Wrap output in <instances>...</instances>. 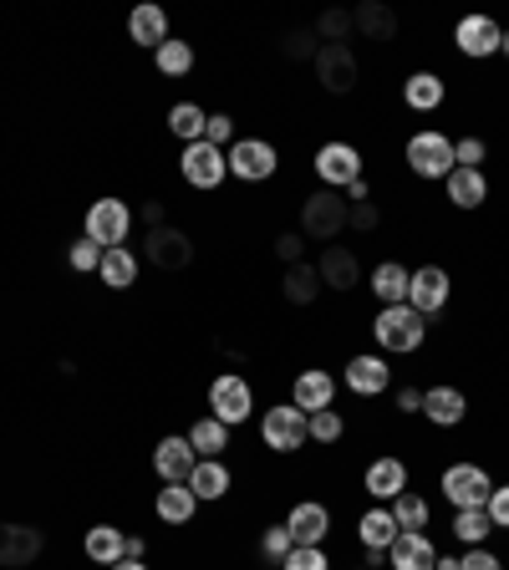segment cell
<instances>
[{"instance_id":"6da1fadb","label":"cell","mask_w":509,"mask_h":570,"mask_svg":"<svg viewBox=\"0 0 509 570\" xmlns=\"http://www.w3.org/2000/svg\"><path fill=\"white\" fill-rule=\"evenodd\" d=\"M428 336V316H418L413 306H378V316H372V342H378V352H392V356H408L418 352Z\"/></svg>"},{"instance_id":"7a4b0ae2","label":"cell","mask_w":509,"mask_h":570,"mask_svg":"<svg viewBox=\"0 0 509 570\" xmlns=\"http://www.w3.org/2000/svg\"><path fill=\"white\" fill-rule=\"evenodd\" d=\"M346 194L336 189H316L301 199V239H316V245H336L346 229Z\"/></svg>"},{"instance_id":"3957f363","label":"cell","mask_w":509,"mask_h":570,"mask_svg":"<svg viewBox=\"0 0 509 570\" xmlns=\"http://www.w3.org/2000/svg\"><path fill=\"white\" fill-rule=\"evenodd\" d=\"M443 499H449L453 510H484L489 494H495V479L479 469V463H449L439 479Z\"/></svg>"},{"instance_id":"277c9868","label":"cell","mask_w":509,"mask_h":570,"mask_svg":"<svg viewBox=\"0 0 509 570\" xmlns=\"http://www.w3.org/2000/svg\"><path fill=\"white\" fill-rule=\"evenodd\" d=\"M249 413H255L249 382L239 377V372H219V377L209 382V417H219L225 428H239V423H249Z\"/></svg>"},{"instance_id":"5b68a950","label":"cell","mask_w":509,"mask_h":570,"mask_svg":"<svg viewBox=\"0 0 509 570\" xmlns=\"http://www.w3.org/2000/svg\"><path fill=\"white\" fill-rule=\"evenodd\" d=\"M408 168H413L418 178H449L453 168V138L449 132H433V128H423V132H413V138H408Z\"/></svg>"},{"instance_id":"8992f818","label":"cell","mask_w":509,"mask_h":570,"mask_svg":"<svg viewBox=\"0 0 509 570\" xmlns=\"http://www.w3.org/2000/svg\"><path fill=\"white\" fill-rule=\"evenodd\" d=\"M225 158H229V178H245V184H265L281 168L275 142H265V138H235L225 148Z\"/></svg>"},{"instance_id":"52a82bcc","label":"cell","mask_w":509,"mask_h":570,"mask_svg":"<svg viewBox=\"0 0 509 570\" xmlns=\"http://www.w3.org/2000/svg\"><path fill=\"white\" fill-rule=\"evenodd\" d=\"M128 235H133V204L107 194V199H97L92 209H87V239H92V245L118 249V245H128Z\"/></svg>"},{"instance_id":"ba28073f","label":"cell","mask_w":509,"mask_h":570,"mask_svg":"<svg viewBox=\"0 0 509 570\" xmlns=\"http://www.w3.org/2000/svg\"><path fill=\"white\" fill-rule=\"evenodd\" d=\"M261 439H265V449H271V453H296L301 443H311V433H306V413H301L296 403H275V407H265V417H261Z\"/></svg>"},{"instance_id":"9c48e42d","label":"cell","mask_w":509,"mask_h":570,"mask_svg":"<svg viewBox=\"0 0 509 570\" xmlns=\"http://www.w3.org/2000/svg\"><path fill=\"white\" fill-rule=\"evenodd\" d=\"M178 174H184V184L189 189H219L229 178V158H225V148H214V142H189L184 148V158H178Z\"/></svg>"},{"instance_id":"30bf717a","label":"cell","mask_w":509,"mask_h":570,"mask_svg":"<svg viewBox=\"0 0 509 570\" xmlns=\"http://www.w3.org/2000/svg\"><path fill=\"white\" fill-rule=\"evenodd\" d=\"M316 178H321V189H336L346 194L362 178V154H356L352 142H321L316 148Z\"/></svg>"},{"instance_id":"8fae6325","label":"cell","mask_w":509,"mask_h":570,"mask_svg":"<svg viewBox=\"0 0 509 570\" xmlns=\"http://www.w3.org/2000/svg\"><path fill=\"white\" fill-rule=\"evenodd\" d=\"M453 296V281L443 265H418L413 275H408V306L418 311V316H433V311H443Z\"/></svg>"},{"instance_id":"7c38bea8","label":"cell","mask_w":509,"mask_h":570,"mask_svg":"<svg viewBox=\"0 0 509 570\" xmlns=\"http://www.w3.org/2000/svg\"><path fill=\"white\" fill-rule=\"evenodd\" d=\"M499 41H505V26H499L495 16H484V11L463 16V21L453 26V47H459L463 57H474V61L499 57Z\"/></svg>"},{"instance_id":"4fadbf2b","label":"cell","mask_w":509,"mask_h":570,"mask_svg":"<svg viewBox=\"0 0 509 570\" xmlns=\"http://www.w3.org/2000/svg\"><path fill=\"white\" fill-rule=\"evenodd\" d=\"M143 261L174 275V271H184V265L194 261V239L184 235V229H174V225L148 229V239H143Z\"/></svg>"},{"instance_id":"5bb4252c","label":"cell","mask_w":509,"mask_h":570,"mask_svg":"<svg viewBox=\"0 0 509 570\" xmlns=\"http://www.w3.org/2000/svg\"><path fill=\"white\" fill-rule=\"evenodd\" d=\"M47 550V534L36 524H0V570H26L41 560Z\"/></svg>"},{"instance_id":"9a60e30c","label":"cell","mask_w":509,"mask_h":570,"mask_svg":"<svg viewBox=\"0 0 509 570\" xmlns=\"http://www.w3.org/2000/svg\"><path fill=\"white\" fill-rule=\"evenodd\" d=\"M342 382H346V392H356V397H382V392L392 387L388 356H382V352L352 356V362H346V372H342Z\"/></svg>"},{"instance_id":"2e32d148","label":"cell","mask_w":509,"mask_h":570,"mask_svg":"<svg viewBox=\"0 0 509 570\" xmlns=\"http://www.w3.org/2000/svg\"><path fill=\"white\" fill-rule=\"evenodd\" d=\"M281 524L291 530L296 546H321V540L332 534V510H326L321 499H301V504H291V514H285Z\"/></svg>"},{"instance_id":"e0dca14e","label":"cell","mask_w":509,"mask_h":570,"mask_svg":"<svg viewBox=\"0 0 509 570\" xmlns=\"http://www.w3.org/2000/svg\"><path fill=\"white\" fill-rule=\"evenodd\" d=\"M311 67H316V82L326 87V92H336V97L356 87V51L352 47H321Z\"/></svg>"},{"instance_id":"ac0fdd59","label":"cell","mask_w":509,"mask_h":570,"mask_svg":"<svg viewBox=\"0 0 509 570\" xmlns=\"http://www.w3.org/2000/svg\"><path fill=\"white\" fill-rule=\"evenodd\" d=\"M439 566V546L428 540V530H403L388 546V570H433Z\"/></svg>"},{"instance_id":"d6986e66","label":"cell","mask_w":509,"mask_h":570,"mask_svg":"<svg viewBox=\"0 0 509 570\" xmlns=\"http://www.w3.org/2000/svg\"><path fill=\"white\" fill-rule=\"evenodd\" d=\"M362 489L372 494V504H392V499L408 489V463L382 453V459L368 463V474H362Z\"/></svg>"},{"instance_id":"ffe728a7","label":"cell","mask_w":509,"mask_h":570,"mask_svg":"<svg viewBox=\"0 0 509 570\" xmlns=\"http://www.w3.org/2000/svg\"><path fill=\"white\" fill-rule=\"evenodd\" d=\"M291 403L301 413H321V407H336V377L321 367H306L296 382H291Z\"/></svg>"},{"instance_id":"44dd1931","label":"cell","mask_w":509,"mask_h":570,"mask_svg":"<svg viewBox=\"0 0 509 570\" xmlns=\"http://www.w3.org/2000/svg\"><path fill=\"white\" fill-rule=\"evenodd\" d=\"M194 463H199V453H194L189 439H158V449H154V474L164 479V484H184V479L194 474Z\"/></svg>"},{"instance_id":"7402d4cb","label":"cell","mask_w":509,"mask_h":570,"mask_svg":"<svg viewBox=\"0 0 509 570\" xmlns=\"http://www.w3.org/2000/svg\"><path fill=\"white\" fill-rule=\"evenodd\" d=\"M463 413H469V397H463L459 387H449V382H439V387H423V417L433 428H459Z\"/></svg>"},{"instance_id":"603a6c76","label":"cell","mask_w":509,"mask_h":570,"mask_svg":"<svg viewBox=\"0 0 509 570\" xmlns=\"http://www.w3.org/2000/svg\"><path fill=\"white\" fill-rule=\"evenodd\" d=\"M128 41H133V47H148V51L164 47V41H168V11H164V6H154V0L133 6V16H128Z\"/></svg>"},{"instance_id":"cb8c5ba5","label":"cell","mask_w":509,"mask_h":570,"mask_svg":"<svg viewBox=\"0 0 509 570\" xmlns=\"http://www.w3.org/2000/svg\"><path fill=\"white\" fill-rule=\"evenodd\" d=\"M316 275L326 291H352V285L362 281V265H356V255L346 245H326L316 261Z\"/></svg>"},{"instance_id":"d4e9b609","label":"cell","mask_w":509,"mask_h":570,"mask_svg":"<svg viewBox=\"0 0 509 570\" xmlns=\"http://www.w3.org/2000/svg\"><path fill=\"white\" fill-rule=\"evenodd\" d=\"M82 550H87V560H97V566L107 570V566H118V560H128V534H123L118 524H92Z\"/></svg>"},{"instance_id":"484cf974","label":"cell","mask_w":509,"mask_h":570,"mask_svg":"<svg viewBox=\"0 0 509 570\" xmlns=\"http://www.w3.org/2000/svg\"><path fill=\"white\" fill-rule=\"evenodd\" d=\"M184 484L194 489V499H199V504H204V499L214 504V499H225V494H229V484H235V479H229L225 459H199V463H194V474L184 479Z\"/></svg>"},{"instance_id":"4316f807","label":"cell","mask_w":509,"mask_h":570,"mask_svg":"<svg viewBox=\"0 0 509 570\" xmlns=\"http://www.w3.org/2000/svg\"><path fill=\"white\" fill-rule=\"evenodd\" d=\"M443 189H449V204L479 209V204L489 199V178H484V168H453V174L443 178Z\"/></svg>"},{"instance_id":"83f0119b","label":"cell","mask_w":509,"mask_h":570,"mask_svg":"<svg viewBox=\"0 0 509 570\" xmlns=\"http://www.w3.org/2000/svg\"><path fill=\"white\" fill-rule=\"evenodd\" d=\"M443 97H449V87H443L439 71H413L403 82V102L413 107V112H439Z\"/></svg>"},{"instance_id":"f1b7e54d","label":"cell","mask_w":509,"mask_h":570,"mask_svg":"<svg viewBox=\"0 0 509 570\" xmlns=\"http://www.w3.org/2000/svg\"><path fill=\"white\" fill-rule=\"evenodd\" d=\"M352 26H356V36H368V41H392V36H398V16H392V6H382V0H362L352 11Z\"/></svg>"},{"instance_id":"f546056e","label":"cell","mask_w":509,"mask_h":570,"mask_svg":"<svg viewBox=\"0 0 509 570\" xmlns=\"http://www.w3.org/2000/svg\"><path fill=\"white\" fill-rule=\"evenodd\" d=\"M398 534L403 530H398V520H392V504H372V510L356 520V540H362L368 550H388Z\"/></svg>"},{"instance_id":"4dcf8cb0","label":"cell","mask_w":509,"mask_h":570,"mask_svg":"<svg viewBox=\"0 0 509 570\" xmlns=\"http://www.w3.org/2000/svg\"><path fill=\"white\" fill-rule=\"evenodd\" d=\"M97 275H102L107 291H133V285H138V255H133L128 245L102 249V265H97Z\"/></svg>"},{"instance_id":"1f68e13d","label":"cell","mask_w":509,"mask_h":570,"mask_svg":"<svg viewBox=\"0 0 509 570\" xmlns=\"http://www.w3.org/2000/svg\"><path fill=\"white\" fill-rule=\"evenodd\" d=\"M408 265H398V261H382L378 271H372V296H378V306H403L408 301Z\"/></svg>"},{"instance_id":"d6a6232c","label":"cell","mask_w":509,"mask_h":570,"mask_svg":"<svg viewBox=\"0 0 509 570\" xmlns=\"http://www.w3.org/2000/svg\"><path fill=\"white\" fill-rule=\"evenodd\" d=\"M194 510H199V499H194L189 484H164L158 489V499H154V514L164 524H189Z\"/></svg>"},{"instance_id":"836d02e7","label":"cell","mask_w":509,"mask_h":570,"mask_svg":"<svg viewBox=\"0 0 509 570\" xmlns=\"http://www.w3.org/2000/svg\"><path fill=\"white\" fill-rule=\"evenodd\" d=\"M326 285H321V275H316V265H285V275H281V296L291 301V306H311V301L321 296Z\"/></svg>"},{"instance_id":"e575fe53","label":"cell","mask_w":509,"mask_h":570,"mask_svg":"<svg viewBox=\"0 0 509 570\" xmlns=\"http://www.w3.org/2000/svg\"><path fill=\"white\" fill-rule=\"evenodd\" d=\"M204 122H209V112H204L199 102H174V107H168V132H174L184 148L204 138Z\"/></svg>"},{"instance_id":"d590c367","label":"cell","mask_w":509,"mask_h":570,"mask_svg":"<svg viewBox=\"0 0 509 570\" xmlns=\"http://www.w3.org/2000/svg\"><path fill=\"white\" fill-rule=\"evenodd\" d=\"M184 439L194 443V453H199V459H219V453L229 449V428L219 423V417H199V423H194Z\"/></svg>"},{"instance_id":"8d00e7d4","label":"cell","mask_w":509,"mask_h":570,"mask_svg":"<svg viewBox=\"0 0 509 570\" xmlns=\"http://www.w3.org/2000/svg\"><path fill=\"white\" fill-rule=\"evenodd\" d=\"M392 520H398V530H428V520H433V504H428L418 489H403V494L392 499Z\"/></svg>"},{"instance_id":"74e56055","label":"cell","mask_w":509,"mask_h":570,"mask_svg":"<svg viewBox=\"0 0 509 570\" xmlns=\"http://www.w3.org/2000/svg\"><path fill=\"white\" fill-rule=\"evenodd\" d=\"M154 67L164 71V77H189L194 71V47L189 41H178V36H168L164 47L154 51Z\"/></svg>"},{"instance_id":"f35d334b","label":"cell","mask_w":509,"mask_h":570,"mask_svg":"<svg viewBox=\"0 0 509 570\" xmlns=\"http://www.w3.org/2000/svg\"><path fill=\"white\" fill-rule=\"evenodd\" d=\"M489 534H495V524H489L484 510H453V540H463V546H484Z\"/></svg>"},{"instance_id":"ab89813d","label":"cell","mask_w":509,"mask_h":570,"mask_svg":"<svg viewBox=\"0 0 509 570\" xmlns=\"http://www.w3.org/2000/svg\"><path fill=\"white\" fill-rule=\"evenodd\" d=\"M311 31H316L321 47H346V36H352L356 26H352V11H321Z\"/></svg>"},{"instance_id":"60d3db41","label":"cell","mask_w":509,"mask_h":570,"mask_svg":"<svg viewBox=\"0 0 509 570\" xmlns=\"http://www.w3.org/2000/svg\"><path fill=\"white\" fill-rule=\"evenodd\" d=\"M306 433H311V443H342L346 423L336 407H321V413H306Z\"/></svg>"},{"instance_id":"b9f144b4","label":"cell","mask_w":509,"mask_h":570,"mask_svg":"<svg viewBox=\"0 0 509 570\" xmlns=\"http://www.w3.org/2000/svg\"><path fill=\"white\" fill-rule=\"evenodd\" d=\"M291 550H296V540H291V530H285V524H271V530L261 534V556L271 560V566H281Z\"/></svg>"},{"instance_id":"7bdbcfd3","label":"cell","mask_w":509,"mask_h":570,"mask_svg":"<svg viewBox=\"0 0 509 570\" xmlns=\"http://www.w3.org/2000/svg\"><path fill=\"white\" fill-rule=\"evenodd\" d=\"M281 570H332V560H326V550L321 546H296L291 556L281 560Z\"/></svg>"},{"instance_id":"ee69618b","label":"cell","mask_w":509,"mask_h":570,"mask_svg":"<svg viewBox=\"0 0 509 570\" xmlns=\"http://www.w3.org/2000/svg\"><path fill=\"white\" fill-rule=\"evenodd\" d=\"M67 265H71V271H77V275H87V271H97V265H102V245H92V239H77V245H71L67 249Z\"/></svg>"},{"instance_id":"f6af8a7d","label":"cell","mask_w":509,"mask_h":570,"mask_svg":"<svg viewBox=\"0 0 509 570\" xmlns=\"http://www.w3.org/2000/svg\"><path fill=\"white\" fill-rule=\"evenodd\" d=\"M281 51L291 61H316V51H321V41H316V31H291L281 41Z\"/></svg>"},{"instance_id":"bcb514c9","label":"cell","mask_w":509,"mask_h":570,"mask_svg":"<svg viewBox=\"0 0 509 570\" xmlns=\"http://www.w3.org/2000/svg\"><path fill=\"white\" fill-rule=\"evenodd\" d=\"M204 142L229 148V142H235V118H229V112H209V122H204Z\"/></svg>"},{"instance_id":"7dc6e473","label":"cell","mask_w":509,"mask_h":570,"mask_svg":"<svg viewBox=\"0 0 509 570\" xmlns=\"http://www.w3.org/2000/svg\"><path fill=\"white\" fill-rule=\"evenodd\" d=\"M382 225V209L378 204H352V209H346V229H362V235H372V229Z\"/></svg>"},{"instance_id":"c3c4849f","label":"cell","mask_w":509,"mask_h":570,"mask_svg":"<svg viewBox=\"0 0 509 570\" xmlns=\"http://www.w3.org/2000/svg\"><path fill=\"white\" fill-rule=\"evenodd\" d=\"M275 255H281V265H301V261H306V239H301V229H285V235L275 239Z\"/></svg>"},{"instance_id":"681fc988","label":"cell","mask_w":509,"mask_h":570,"mask_svg":"<svg viewBox=\"0 0 509 570\" xmlns=\"http://www.w3.org/2000/svg\"><path fill=\"white\" fill-rule=\"evenodd\" d=\"M484 154H489L484 138H459V142H453V164H459V168H479V164H484Z\"/></svg>"},{"instance_id":"f907efd6","label":"cell","mask_w":509,"mask_h":570,"mask_svg":"<svg viewBox=\"0 0 509 570\" xmlns=\"http://www.w3.org/2000/svg\"><path fill=\"white\" fill-rule=\"evenodd\" d=\"M484 514H489V524H495V530H509V484H495Z\"/></svg>"},{"instance_id":"816d5d0a","label":"cell","mask_w":509,"mask_h":570,"mask_svg":"<svg viewBox=\"0 0 509 570\" xmlns=\"http://www.w3.org/2000/svg\"><path fill=\"white\" fill-rule=\"evenodd\" d=\"M459 570H505V566H499V556H495V550H484V546H469V550H463V556H459Z\"/></svg>"},{"instance_id":"f5cc1de1","label":"cell","mask_w":509,"mask_h":570,"mask_svg":"<svg viewBox=\"0 0 509 570\" xmlns=\"http://www.w3.org/2000/svg\"><path fill=\"white\" fill-rule=\"evenodd\" d=\"M143 225H148V229H164V225H168L164 199H148V204H143Z\"/></svg>"},{"instance_id":"db71d44e","label":"cell","mask_w":509,"mask_h":570,"mask_svg":"<svg viewBox=\"0 0 509 570\" xmlns=\"http://www.w3.org/2000/svg\"><path fill=\"white\" fill-rule=\"evenodd\" d=\"M398 413H423V392H418V387H398Z\"/></svg>"},{"instance_id":"11a10c76","label":"cell","mask_w":509,"mask_h":570,"mask_svg":"<svg viewBox=\"0 0 509 570\" xmlns=\"http://www.w3.org/2000/svg\"><path fill=\"white\" fill-rule=\"evenodd\" d=\"M143 556H148V540H138V534H133V540H128V560H143Z\"/></svg>"},{"instance_id":"9f6ffc18","label":"cell","mask_w":509,"mask_h":570,"mask_svg":"<svg viewBox=\"0 0 509 570\" xmlns=\"http://www.w3.org/2000/svg\"><path fill=\"white\" fill-rule=\"evenodd\" d=\"M107 570H148L143 560H118V566H107Z\"/></svg>"},{"instance_id":"6f0895ef","label":"cell","mask_w":509,"mask_h":570,"mask_svg":"<svg viewBox=\"0 0 509 570\" xmlns=\"http://www.w3.org/2000/svg\"><path fill=\"white\" fill-rule=\"evenodd\" d=\"M433 570H459V556H439V566Z\"/></svg>"},{"instance_id":"680465c9","label":"cell","mask_w":509,"mask_h":570,"mask_svg":"<svg viewBox=\"0 0 509 570\" xmlns=\"http://www.w3.org/2000/svg\"><path fill=\"white\" fill-rule=\"evenodd\" d=\"M499 57H509V26H505V41H499Z\"/></svg>"},{"instance_id":"91938a15","label":"cell","mask_w":509,"mask_h":570,"mask_svg":"<svg viewBox=\"0 0 509 570\" xmlns=\"http://www.w3.org/2000/svg\"><path fill=\"white\" fill-rule=\"evenodd\" d=\"M362 570H368V566H362Z\"/></svg>"}]
</instances>
